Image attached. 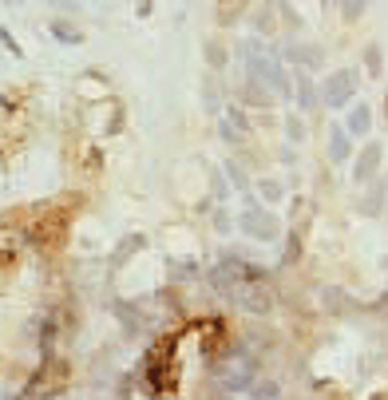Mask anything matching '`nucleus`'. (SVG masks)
I'll return each instance as SVG.
<instances>
[{"label": "nucleus", "mask_w": 388, "mask_h": 400, "mask_svg": "<svg viewBox=\"0 0 388 400\" xmlns=\"http://www.w3.org/2000/svg\"><path fill=\"white\" fill-rule=\"evenodd\" d=\"M238 310H246V313H269L274 310V293L269 290H261L258 281H238V286H230V293H226Z\"/></svg>", "instance_id": "1"}, {"label": "nucleus", "mask_w": 388, "mask_h": 400, "mask_svg": "<svg viewBox=\"0 0 388 400\" xmlns=\"http://www.w3.org/2000/svg\"><path fill=\"white\" fill-rule=\"evenodd\" d=\"M353 91H357V76H353L348 68H341V71H333V76L321 83L317 100L325 103V107H345V103L353 100Z\"/></svg>", "instance_id": "2"}, {"label": "nucleus", "mask_w": 388, "mask_h": 400, "mask_svg": "<svg viewBox=\"0 0 388 400\" xmlns=\"http://www.w3.org/2000/svg\"><path fill=\"white\" fill-rule=\"evenodd\" d=\"M238 226H242L246 238H258V242H274V238H278V218L266 214V211H246L238 218Z\"/></svg>", "instance_id": "3"}, {"label": "nucleus", "mask_w": 388, "mask_h": 400, "mask_svg": "<svg viewBox=\"0 0 388 400\" xmlns=\"http://www.w3.org/2000/svg\"><path fill=\"white\" fill-rule=\"evenodd\" d=\"M218 270L226 273L230 281H261V278H266V270H261V266H254V261H242V258H234V254H226V258H222Z\"/></svg>", "instance_id": "4"}, {"label": "nucleus", "mask_w": 388, "mask_h": 400, "mask_svg": "<svg viewBox=\"0 0 388 400\" xmlns=\"http://www.w3.org/2000/svg\"><path fill=\"white\" fill-rule=\"evenodd\" d=\"M380 159H384V147L380 143H372V147L360 151V163H357V182H368L372 175L380 170Z\"/></svg>", "instance_id": "5"}, {"label": "nucleus", "mask_w": 388, "mask_h": 400, "mask_svg": "<svg viewBox=\"0 0 388 400\" xmlns=\"http://www.w3.org/2000/svg\"><path fill=\"white\" fill-rule=\"evenodd\" d=\"M218 127H222V139H230V143H234V139H242V135H246V115H242L238 107H230L226 115H222V123H218Z\"/></svg>", "instance_id": "6"}, {"label": "nucleus", "mask_w": 388, "mask_h": 400, "mask_svg": "<svg viewBox=\"0 0 388 400\" xmlns=\"http://www.w3.org/2000/svg\"><path fill=\"white\" fill-rule=\"evenodd\" d=\"M242 103H249V107H269V103H274V91H266L258 80H246L242 83Z\"/></svg>", "instance_id": "7"}, {"label": "nucleus", "mask_w": 388, "mask_h": 400, "mask_svg": "<svg viewBox=\"0 0 388 400\" xmlns=\"http://www.w3.org/2000/svg\"><path fill=\"white\" fill-rule=\"evenodd\" d=\"M348 155H353V143H348V131L333 127V135H329V159H333V163H345Z\"/></svg>", "instance_id": "8"}, {"label": "nucleus", "mask_w": 388, "mask_h": 400, "mask_svg": "<svg viewBox=\"0 0 388 400\" xmlns=\"http://www.w3.org/2000/svg\"><path fill=\"white\" fill-rule=\"evenodd\" d=\"M249 0H218V8H214V16H218V24H234L246 12Z\"/></svg>", "instance_id": "9"}, {"label": "nucleus", "mask_w": 388, "mask_h": 400, "mask_svg": "<svg viewBox=\"0 0 388 400\" xmlns=\"http://www.w3.org/2000/svg\"><path fill=\"white\" fill-rule=\"evenodd\" d=\"M368 127H372V111L360 103V107H353V115H348V135H365Z\"/></svg>", "instance_id": "10"}, {"label": "nucleus", "mask_w": 388, "mask_h": 400, "mask_svg": "<svg viewBox=\"0 0 388 400\" xmlns=\"http://www.w3.org/2000/svg\"><path fill=\"white\" fill-rule=\"evenodd\" d=\"M289 60L305 64V68H317V64H321V48H305V44H293V48H289Z\"/></svg>", "instance_id": "11"}, {"label": "nucleus", "mask_w": 388, "mask_h": 400, "mask_svg": "<svg viewBox=\"0 0 388 400\" xmlns=\"http://www.w3.org/2000/svg\"><path fill=\"white\" fill-rule=\"evenodd\" d=\"M52 36H56L60 44H80V40H83V32L71 28L68 20H56V24H52Z\"/></svg>", "instance_id": "12"}, {"label": "nucleus", "mask_w": 388, "mask_h": 400, "mask_svg": "<svg viewBox=\"0 0 388 400\" xmlns=\"http://www.w3.org/2000/svg\"><path fill=\"white\" fill-rule=\"evenodd\" d=\"M258 194H261L266 202H281V199H286V187H281L278 179H261V182H258Z\"/></svg>", "instance_id": "13"}, {"label": "nucleus", "mask_w": 388, "mask_h": 400, "mask_svg": "<svg viewBox=\"0 0 388 400\" xmlns=\"http://www.w3.org/2000/svg\"><path fill=\"white\" fill-rule=\"evenodd\" d=\"M298 100H301V107H305V111H313V107H317V91H313V83H309V76H301V80H298Z\"/></svg>", "instance_id": "14"}, {"label": "nucleus", "mask_w": 388, "mask_h": 400, "mask_svg": "<svg viewBox=\"0 0 388 400\" xmlns=\"http://www.w3.org/2000/svg\"><path fill=\"white\" fill-rule=\"evenodd\" d=\"M206 60H210V68H222L226 64V48L222 44H206Z\"/></svg>", "instance_id": "15"}, {"label": "nucleus", "mask_w": 388, "mask_h": 400, "mask_svg": "<svg viewBox=\"0 0 388 400\" xmlns=\"http://www.w3.org/2000/svg\"><path fill=\"white\" fill-rule=\"evenodd\" d=\"M298 254H301V234L293 230V234H289V242H286V258H281V261H298Z\"/></svg>", "instance_id": "16"}, {"label": "nucleus", "mask_w": 388, "mask_h": 400, "mask_svg": "<svg viewBox=\"0 0 388 400\" xmlns=\"http://www.w3.org/2000/svg\"><path fill=\"white\" fill-rule=\"evenodd\" d=\"M226 175L234 179V187H238V190H246V170H242L238 163H226Z\"/></svg>", "instance_id": "17"}, {"label": "nucleus", "mask_w": 388, "mask_h": 400, "mask_svg": "<svg viewBox=\"0 0 388 400\" xmlns=\"http://www.w3.org/2000/svg\"><path fill=\"white\" fill-rule=\"evenodd\" d=\"M365 68L372 71V76H380V48H368L365 52Z\"/></svg>", "instance_id": "18"}, {"label": "nucleus", "mask_w": 388, "mask_h": 400, "mask_svg": "<svg viewBox=\"0 0 388 400\" xmlns=\"http://www.w3.org/2000/svg\"><path fill=\"white\" fill-rule=\"evenodd\" d=\"M278 392H281L278 380H266V384H258V389H254V396H278Z\"/></svg>", "instance_id": "19"}, {"label": "nucleus", "mask_w": 388, "mask_h": 400, "mask_svg": "<svg viewBox=\"0 0 388 400\" xmlns=\"http://www.w3.org/2000/svg\"><path fill=\"white\" fill-rule=\"evenodd\" d=\"M305 135V127H301V119H289V139H301Z\"/></svg>", "instance_id": "20"}, {"label": "nucleus", "mask_w": 388, "mask_h": 400, "mask_svg": "<svg viewBox=\"0 0 388 400\" xmlns=\"http://www.w3.org/2000/svg\"><path fill=\"white\" fill-rule=\"evenodd\" d=\"M360 8H365V0H348V4H345V12H348V16H357Z\"/></svg>", "instance_id": "21"}]
</instances>
